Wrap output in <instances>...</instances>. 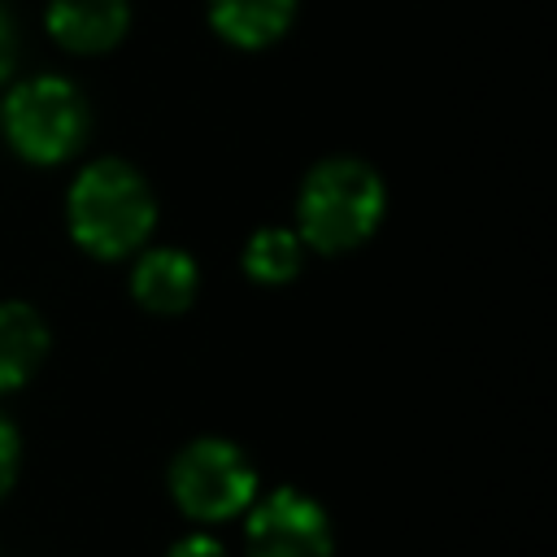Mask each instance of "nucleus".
<instances>
[{"label":"nucleus","mask_w":557,"mask_h":557,"mask_svg":"<svg viewBox=\"0 0 557 557\" xmlns=\"http://www.w3.org/2000/svg\"><path fill=\"white\" fill-rule=\"evenodd\" d=\"M200 292V270L183 248H148L131 265V296L148 313H183Z\"/></svg>","instance_id":"nucleus-7"},{"label":"nucleus","mask_w":557,"mask_h":557,"mask_svg":"<svg viewBox=\"0 0 557 557\" xmlns=\"http://www.w3.org/2000/svg\"><path fill=\"white\" fill-rule=\"evenodd\" d=\"M17 461H22L17 431H13V422L0 413V500L9 496V487H13V479H17Z\"/></svg>","instance_id":"nucleus-11"},{"label":"nucleus","mask_w":557,"mask_h":557,"mask_svg":"<svg viewBox=\"0 0 557 557\" xmlns=\"http://www.w3.org/2000/svg\"><path fill=\"white\" fill-rule=\"evenodd\" d=\"M48 35L78 57H96L122 44L131 26V0H48Z\"/></svg>","instance_id":"nucleus-6"},{"label":"nucleus","mask_w":557,"mask_h":557,"mask_svg":"<svg viewBox=\"0 0 557 557\" xmlns=\"http://www.w3.org/2000/svg\"><path fill=\"white\" fill-rule=\"evenodd\" d=\"M0 126L9 148L30 165H57L74 157L91 131V109L83 91L61 74H30L9 87L0 104Z\"/></svg>","instance_id":"nucleus-3"},{"label":"nucleus","mask_w":557,"mask_h":557,"mask_svg":"<svg viewBox=\"0 0 557 557\" xmlns=\"http://www.w3.org/2000/svg\"><path fill=\"white\" fill-rule=\"evenodd\" d=\"M165 557H231L213 535H205V531H191V535H183Z\"/></svg>","instance_id":"nucleus-12"},{"label":"nucleus","mask_w":557,"mask_h":557,"mask_svg":"<svg viewBox=\"0 0 557 557\" xmlns=\"http://www.w3.org/2000/svg\"><path fill=\"white\" fill-rule=\"evenodd\" d=\"M48 357V322L26 300H0V396L17 392Z\"/></svg>","instance_id":"nucleus-8"},{"label":"nucleus","mask_w":557,"mask_h":557,"mask_svg":"<svg viewBox=\"0 0 557 557\" xmlns=\"http://www.w3.org/2000/svg\"><path fill=\"white\" fill-rule=\"evenodd\" d=\"M244 274L252 283H265V287H278V283H292L305 265V239L287 226H261L248 235L244 244V257H239Z\"/></svg>","instance_id":"nucleus-10"},{"label":"nucleus","mask_w":557,"mask_h":557,"mask_svg":"<svg viewBox=\"0 0 557 557\" xmlns=\"http://www.w3.org/2000/svg\"><path fill=\"white\" fill-rule=\"evenodd\" d=\"M170 496L196 522L239 518L257 500V470L244 448L222 435H200L183 444L170 461Z\"/></svg>","instance_id":"nucleus-4"},{"label":"nucleus","mask_w":557,"mask_h":557,"mask_svg":"<svg viewBox=\"0 0 557 557\" xmlns=\"http://www.w3.org/2000/svg\"><path fill=\"white\" fill-rule=\"evenodd\" d=\"M244 513V557H335L326 509L296 487H274Z\"/></svg>","instance_id":"nucleus-5"},{"label":"nucleus","mask_w":557,"mask_h":557,"mask_svg":"<svg viewBox=\"0 0 557 557\" xmlns=\"http://www.w3.org/2000/svg\"><path fill=\"white\" fill-rule=\"evenodd\" d=\"M387 209L383 174L361 157H326L318 161L296 196V235L313 252H352L366 244Z\"/></svg>","instance_id":"nucleus-2"},{"label":"nucleus","mask_w":557,"mask_h":557,"mask_svg":"<svg viewBox=\"0 0 557 557\" xmlns=\"http://www.w3.org/2000/svg\"><path fill=\"white\" fill-rule=\"evenodd\" d=\"M296 4L300 0H209V22L226 44L257 52L292 26Z\"/></svg>","instance_id":"nucleus-9"},{"label":"nucleus","mask_w":557,"mask_h":557,"mask_svg":"<svg viewBox=\"0 0 557 557\" xmlns=\"http://www.w3.org/2000/svg\"><path fill=\"white\" fill-rule=\"evenodd\" d=\"M65 222L83 252L100 261H122L144 248L157 226V196L148 178L122 157L87 161L65 196Z\"/></svg>","instance_id":"nucleus-1"},{"label":"nucleus","mask_w":557,"mask_h":557,"mask_svg":"<svg viewBox=\"0 0 557 557\" xmlns=\"http://www.w3.org/2000/svg\"><path fill=\"white\" fill-rule=\"evenodd\" d=\"M13 61H17V26H13L9 9L0 4V83H9Z\"/></svg>","instance_id":"nucleus-13"}]
</instances>
